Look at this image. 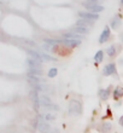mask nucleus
Returning a JSON list of instances; mask_svg holds the SVG:
<instances>
[{
	"mask_svg": "<svg viewBox=\"0 0 123 133\" xmlns=\"http://www.w3.org/2000/svg\"><path fill=\"white\" fill-rule=\"evenodd\" d=\"M69 114L73 116H77L81 115L82 112V103L77 99H71L69 102Z\"/></svg>",
	"mask_w": 123,
	"mask_h": 133,
	"instance_id": "nucleus-1",
	"label": "nucleus"
},
{
	"mask_svg": "<svg viewBox=\"0 0 123 133\" xmlns=\"http://www.w3.org/2000/svg\"><path fill=\"white\" fill-rule=\"evenodd\" d=\"M38 128H39V131L41 133H59V131L57 130V128L52 127L48 122H46V121H40V122L38 123Z\"/></svg>",
	"mask_w": 123,
	"mask_h": 133,
	"instance_id": "nucleus-2",
	"label": "nucleus"
},
{
	"mask_svg": "<svg viewBox=\"0 0 123 133\" xmlns=\"http://www.w3.org/2000/svg\"><path fill=\"white\" fill-rule=\"evenodd\" d=\"M83 6L86 7L87 10L91 11V12H93V14H98V12L104 11V6H102L100 4H89V3L83 1Z\"/></svg>",
	"mask_w": 123,
	"mask_h": 133,
	"instance_id": "nucleus-3",
	"label": "nucleus"
},
{
	"mask_svg": "<svg viewBox=\"0 0 123 133\" xmlns=\"http://www.w3.org/2000/svg\"><path fill=\"white\" fill-rule=\"evenodd\" d=\"M110 35H111V29H110L109 25H106L103 33L100 34V38H99V44H105L107 40L110 39Z\"/></svg>",
	"mask_w": 123,
	"mask_h": 133,
	"instance_id": "nucleus-4",
	"label": "nucleus"
},
{
	"mask_svg": "<svg viewBox=\"0 0 123 133\" xmlns=\"http://www.w3.org/2000/svg\"><path fill=\"white\" fill-rule=\"evenodd\" d=\"M116 63H109L106 64L104 66V69H103V74L105 75V76H110V75H112V74L116 73Z\"/></svg>",
	"mask_w": 123,
	"mask_h": 133,
	"instance_id": "nucleus-5",
	"label": "nucleus"
},
{
	"mask_svg": "<svg viewBox=\"0 0 123 133\" xmlns=\"http://www.w3.org/2000/svg\"><path fill=\"white\" fill-rule=\"evenodd\" d=\"M59 41L62 45L67 46V47H77L81 44V40H73V39H63Z\"/></svg>",
	"mask_w": 123,
	"mask_h": 133,
	"instance_id": "nucleus-6",
	"label": "nucleus"
},
{
	"mask_svg": "<svg viewBox=\"0 0 123 133\" xmlns=\"http://www.w3.org/2000/svg\"><path fill=\"white\" fill-rule=\"evenodd\" d=\"M80 18H86V19H91V21H97L99 19L98 14H93V12H78Z\"/></svg>",
	"mask_w": 123,
	"mask_h": 133,
	"instance_id": "nucleus-7",
	"label": "nucleus"
},
{
	"mask_svg": "<svg viewBox=\"0 0 123 133\" xmlns=\"http://www.w3.org/2000/svg\"><path fill=\"white\" fill-rule=\"evenodd\" d=\"M28 81L32 85H42L46 84V80L41 76H34V75H28Z\"/></svg>",
	"mask_w": 123,
	"mask_h": 133,
	"instance_id": "nucleus-8",
	"label": "nucleus"
},
{
	"mask_svg": "<svg viewBox=\"0 0 123 133\" xmlns=\"http://www.w3.org/2000/svg\"><path fill=\"white\" fill-rule=\"evenodd\" d=\"M27 64L30 66V69H42V63L38 59H34V58H28Z\"/></svg>",
	"mask_w": 123,
	"mask_h": 133,
	"instance_id": "nucleus-9",
	"label": "nucleus"
},
{
	"mask_svg": "<svg viewBox=\"0 0 123 133\" xmlns=\"http://www.w3.org/2000/svg\"><path fill=\"white\" fill-rule=\"evenodd\" d=\"M93 23H94V21L86 19V18H80V19L76 22V25H77V27H84V28H88V27H92Z\"/></svg>",
	"mask_w": 123,
	"mask_h": 133,
	"instance_id": "nucleus-10",
	"label": "nucleus"
},
{
	"mask_svg": "<svg viewBox=\"0 0 123 133\" xmlns=\"http://www.w3.org/2000/svg\"><path fill=\"white\" fill-rule=\"evenodd\" d=\"M118 52V49H117V45L113 44V45H110L107 49H106V55L109 57H115Z\"/></svg>",
	"mask_w": 123,
	"mask_h": 133,
	"instance_id": "nucleus-11",
	"label": "nucleus"
},
{
	"mask_svg": "<svg viewBox=\"0 0 123 133\" xmlns=\"http://www.w3.org/2000/svg\"><path fill=\"white\" fill-rule=\"evenodd\" d=\"M62 36H63L64 39H73V40H81L82 36L80 34H77V33H63L62 34Z\"/></svg>",
	"mask_w": 123,
	"mask_h": 133,
	"instance_id": "nucleus-12",
	"label": "nucleus"
},
{
	"mask_svg": "<svg viewBox=\"0 0 123 133\" xmlns=\"http://www.w3.org/2000/svg\"><path fill=\"white\" fill-rule=\"evenodd\" d=\"M111 130H112V125H111L110 121H105V122H103L102 126H100V132L102 133H109Z\"/></svg>",
	"mask_w": 123,
	"mask_h": 133,
	"instance_id": "nucleus-13",
	"label": "nucleus"
},
{
	"mask_svg": "<svg viewBox=\"0 0 123 133\" xmlns=\"http://www.w3.org/2000/svg\"><path fill=\"white\" fill-rule=\"evenodd\" d=\"M121 23H122V21H121V17H120V16L113 17L112 21H111V28H112V29H117L121 25Z\"/></svg>",
	"mask_w": 123,
	"mask_h": 133,
	"instance_id": "nucleus-14",
	"label": "nucleus"
},
{
	"mask_svg": "<svg viewBox=\"0 0 123 133\" xmlns=\"http://www.w3.org/2000/svg\"><path fill=\"white\" fill-rule=\"evenodd\" d=\"M121 97H123V87L118 86V87H116L115 91H113V98L118 99V98H121Z\"/></svg>",
	"mask_w": 123,
	"mask_h": 133,
	"instance_id": "nucleus-15",
	"label": "nucleus"
},
{
	"mask_svg": "<svg viewBox=\"0 0 123 133\" xmlns=\"http://www.w3.org/2000/svg\"><path fill=\"white\" fill-rule=\"evenodd\" d=\"M109 92L110 90L107 88V90H99V97H100V99L102 101H106V99L109 98Z\"/></svg>",
	"mask_w": 123,
	"mask_h": 133,
	"instance_id": "nucleus-16",
	"label": "nucleus"
},
{
	"mask_svg": "<svg viewBox=\"0 0 123 133\" xmlns=\"http://www.w3.org/2000/svg\"><path fill=\"white\" fill-rule=\"evenodd\" d=\"M73 32H74V33H77V34L84 35V34H88V33H89V29H88V28H84V27H76V28L73 29Z\"/></svg>",
	"mask_w": 123,
	"mask_h": 133,
	"instance_id": "nucleus-17",
	"label": "nucleus"
},
{
	"mask_svg": "<svg viewBox=\"0 0 123 133\" xmlns=\"http://www.w3.org/2000/svg\"><path fill=\"white\" fill-rule=\"evenodd\" d=\"M103 59H104V51H98L94 56L95 63H102Z\"/></svg>",
	"mask_w": 123,
	"mask_h": 133,
	"instance_id": "nucleus-18",
	"label": "nucleus"
},
{
	"mask_svg": "<svg viewBox=\"0 0 123 133\" xmlns=\"http://www.w3.org/2000/svg\"><path fill=\"white\" fill-rule=\"evenodd\" d=\"M29 75H34V76H41L42 74V69H29L28 70Z\"/></svg>",
	"mask_w": 123,
	"mask_h": 133,
	"instance_id": "nucleus-19",
	"label": "nucleus"
},
{
	"mask_svg": "<svg viewBox=\"0 0 123 133\" xmlns=\"http://www.w3.org/2000/svg\"><path fill=\"white\" fill-rule=\"evenodd\" d=\"M57 116L54 115V114H52V112H46L45 115H44V120H45L46 122L47 121H53V120H56Z\"/></svg>",
	"mask_w": 123,
	"mask_h": 133,
	"instance_id": "nucleus-20",
	"label": "nucleus"
},
{
	"mask_svg": "<svg viewBox=\"0 0 123 133\" xmlns=\"http://www.w3.org/2000/svg\"><path fill=\"white\" fill-rule=\"evenodd\" d=\"M42 108L46 109V110H53V111H57V110H59L58 108V105H54V104H47V105H42Z\"/></svg>",
	"mask_w": 123,
	"mask_h": 133,
	"instance_id": "nucleus-21",
	"label": "nucleus"
},
{
	"mask_svg": "<svg viewBox=\"0 0 123 133\" xmlns=\"http://www.w3.org/2000/svg\"><path fill=\"white\" fill-rule=\"evenodd\" d=\"M57 73H58L57 68H51V69L48 70V77H54L57 75Z\"/></svg>",
	"mask_w": 123,
	"mask_h": 133,
	"instance_id": "nucleus-22",
	"label": "nucleus"
},
{
	"mask_svg": "<svg viewBox=\"0 0 123 133\" xmlns=\"http://www.w3.org/2000/svg\"><path fill=\"white\" fill-rule=\"evenodd\" d=\"M120 125H121V126L123 127V115L121 116V119H120Z\"/></svg>",
	"mask_w": 123,
	"mask_h": 133,
	"instance_id": "nucleus-23",
	"label": "nucleus"
},
{
	"mask_svg": "<svg viewBox=\"0 0 123 133\" xmlns=\"http://www.w3.org/2000/svg\"><path fill=\"white\" fill-rule=\"evenodd\" d=\"M121 4H122V5H123V0H121Z\"/></svg>",
	"mask_w": 123,
	"mask_h": 133,
	"instance_id": "nucleus-24",
	"label": "nucleus"
},
{
	"mask_svg": "<svg viewBox=\"0 0 123 133\" xmlns=\"http://www.w3.org/2000/svg\"><path fill=\"white\" fill-rule=\"evenodd\" d=\"M121 38H122V41H123V34H122V36H121Z\"/></svg>",
	"mask_w": 123,
	"mask_h": 133,
	"instance_id": "nucleus-25",
	"label": "nucleus"
}]
</instances>
